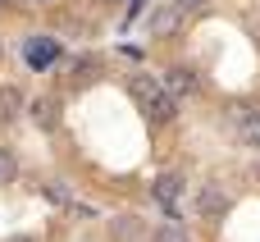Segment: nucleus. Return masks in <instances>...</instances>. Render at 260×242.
Instances as JSON below:
<instances>
[{
  "instance_id": "nucleus-1",
  "label": "nucleus",
  "mask_w": 260,
  "mask_h": 242,
  "mask_svg": "<svg viewBox=\"0 0 260 242\" xmlns=\"http://www.w3.org/2000/svg\"><path fill=\"white\" fill-rule=\"evenodd\" d=\"M128 92H133V101L142 105V114H146L151 124H169V119L178 114V101H174V96L165 92V82H155L151 73H133Z\"/></svg>"
},
{
  "instance_id": "nucleus-2",
  "label": "nucleus",
  "mask_w": 260,
  "mask_h": 242,
  "mask_svg": "<svg viewBox=\"0 0 260 242\" xmlns=\"http://www.w3.org/2000/svg\"><path fill=\"white\" fill-rule=\"evenodd\" d=\"M229 206H233V201H229V192H224L219 183H201V188H197V215H201V220H224Z\"/></svg>"
},
{
  "instance_id": "nucleus-3",
  "label": "nucleus",
  "mask_w": 260,
  "mask_h": 242,
  "mask_svg": "<svg viewBox=\"0 0 260 242\" xmlns=\"http://www.w3.org/2000/svg\"><path fill=\"white\" fill-rule=\"evenodd\" d=\"M178 192H183V178H178V174H160V178L151 183V197L169 210V220H178Z\"/></svg>"
},
{
  "instance_id": "nucleus-4",
  "label": "nucleus",
  "mask_w": 260,
  "mask_h": 242,
  "mask_svg": "<svg viewBox=\"0 0 260 242\" xmlns=\"http://www.w3.org/2000/svg\"><path fill=\"white\" fill-rule=\"evenodd\" d=\"M201 87V78H197V69H187V64H174L169 73H165V92L178 101V96H192Z\"/></svg>"
},
{
  "instance_id": "nucleus-5",
  "label": "nucleus",
  "mask_w": 260,
  "mask_h": 242,
  "mask_svg": "<svg viewBox=\"0 0 260 242\" xmlns=\"http://www.w3.org/2000/svg\"><path fill=\"white\" fill-rule=\"evenodd\" d=\"M238 137L242 146L260 151V105H238Z\"/></svg>"
},
{
  "instance_id": "nucleus-6",
  "label": "nucleus",
  "mask_w": 260,
  "mask_h": 242,
  "mask_svg": "<svg viewBox=\"0 0 260 242\" xmlns=\"http://www.w3.org/2000/svg\"><path fill=\"white\" fill-rule=\"evenodd\" d=\"M146 32H151V37H174V32H178V9H174V5L151 9V14H146Z\"/></svg>"
},
{
  "instance_id": "nucleus-7",
  "label": "nucleus",
  "mask_w": 260,
  "mask_h": 242,
  "mask_svg": "<svg viewBox=\"0 0 260 242\" xmlns=\"http://www.w3.org/2000/svg\"><path fill=\"white\" fill-rule=\"evenodd\" d=\"M23 55H27V64H32V69H46V64H55V59H59V46H55L50 37H32V41L23 46Z\"/></svg>"
},
{
  "instance_id": "nucleus-8",
  "label": "nucleus",
  "mask_w": 260,
  "mask_h": 242,
  "mask_svg": "<svg viewBox=\"0 0 260 242\" xmlns=\"http://www.w3.org/2000/svg\"><path fill=\"white\" fill-rule=\"evenodd\" d=\"M27 114H32V124H37L41 133H50V128L59 124V105H55L50 96H37V101H27Z\"/></svg>"
},
{
  "instance_id": "nucleus-9",
  "label": "nucleus",
  "mask_w": 260,
  "mask_h": 242,
  "mask_svg": "<svg viewBox=\"0 0 260 242\" xmlns=\"http://www.w3.org/2000/svg\"><path fill=\"white\" fill-rule=\"evenodd\" d=\"M18 114H23V92H18L14 82H5V87H0V124L18 119Z\"/></svg>"
},
{
  "instance_id": "nucleus-10",
  "label": "nucleus",
  "mask_w": 260,
  "mask_h": 242,
  "mask_svg": "<svg viewBox=\"0 0 260 242\" xmlns=\"http://www.w3.org/2000/svg\"><path fill=\"white\" fill-rule=\"evenodd\" d=\"M110 238H114V242H137V238H142V220H137V215H119V220H110Z\"/></svg>"
},
{
  "instance_id": "nucleus-11",
  "label": "nucleus",
  "mask_w": 260,
  "mask_h": 242,
  "mask_svg": "<svg viewBox=\"0 0 260 242\" xmlns=\"http://www.w3.org/2000/svg\"><path fill=\"white\" fill-rule=\"evenodd\" d=\"M151 242H187V229H183L178 220H165V224L151 229Z\"/></svg>"
},
{
  "instance_id": "nucleus-12",
  "label": "nucleus",
  "mask_w": 260,
  "mask_h": 242,
  "mask_svg": "<svg viewBox=\"0 0 260 242\" xmlns=\"http://www.w3.org/2000/svg\"><path fill=\"white\" fill-rule=\"evenodd\" d=\"M41 192H46V197H50L55 206H78V201H73V192H69V188H64L59 178H50V183H41Z\"/></svg>"
},
{
  "instance_id": "nucleus-13",
  "label": "nucleus",
  "mask_w": 260,
  "mask_h": 242,
  "mask_svg": "<svg viewBox=\"0 0 260 242\" xmlns=\"http://www.w3.org/2000/svg\"><path fill=\"white\" fill-rule=\"evenodd\" d=\"M14 178H18V156H14L9 146H0V188L14 183Z\"/></svg>"
},
{
  "instance_id": "nucleus-14",
  "label": "nucleus",
  "mask_w": 260,
  "mask_h": 242,
  "mask_svg": "<svg viewBox=\"0 0 260 242\" xmlns=\"http://www.w3.org/2000/svg\"><path fill=\"white\" fill-rule=\"evenodd\" d=\"M96 78V59L87 55V59H73V82H91Z\"/></svg>"
},
{
  "instance_id": "nucleus-15",
  "label": "nucleus",
  "mask_w": 260,
  "mask_h": 242,
  "mask_svg": "<svg viewBox=\"0 0 260 242\" xmlns=\"http://www.w3.org/2000/svg\"><path fill=\"white\" fill-rule=\"evenodd\" d=\"M169 5H174V9H178V14H187V9H201V5H206V0H169Z\"/></svg>"
},
{
  "instance_id": "nucleus-16",
  "label": "nucleus",
  "mask_w": 260,
  "mask_h": 242,
  "mask_svg": "<svg viewBox=\"0 0 260 242\" xmlns=\"http://www.w3.org/2000/svg\"><path fill=\"white\" fill-rule=\"evenodd\" d=\"M9 242H37V238H27V233H14V238H9Z\"/></svg>"
},
{
  "instance_id": "nucleus-17",
  "label": "nucleus",
  "mask_w": 260,
  "mask_h": 242,
  "mask_svg": "<svg viewBox=\"0 0 260 242\" xmlns=\"http://www.w3.org/2000/svg\"><path fill=\"white\" fill-rule=\"evenodd\" d=\"M123 5H128V9H133V14H137V9H142V0H123Z\"/></svg>"
},
{
  "instance_id": "nucleus-18",
  "label": "nucleus",
  "mask_w": 260,
  "mask_h": 242,
  "mask_svg": "<svg viewBox=\"0 0 260 242\" xmlns=\"http://www.w3.org/2000/svg\"><path fill=\"white\" fill-rule=\"evenodd\" d=\"M37 5H50V0H37Z\"/></svg>"
}]
</instances>
